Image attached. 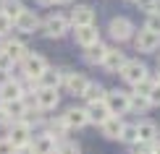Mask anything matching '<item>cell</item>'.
Returning <instances> with one entry per match:
<instances>
[{"instance_id": "obj_30", "label": "cell", "mask_w": 160, "mask_h": 154, "mask_svg": "<svg viewBox=\"0 0 160 154\" xmlns=\"http://www.w3.org/2000/svg\"><path fill=\"white\" fill-rule=\"evenodd\" d=\"M144 29H150V31H155V34H160V11L147 13V24H144Z\"/></svg>"}, {"instance_id": "obj_15", "label": "cell", "mask_w": 160, "mask_h": 154, "mask_svg": "<svg viewBox=\"0 0 160 154\" xmlns=\"http://www.w3.org/2000/svg\"><path fill=\"white\" fill-rule=\"evenodd\" d=\"M63 120H66V125H68L71 131H79V128H87L89 125V118H87V110L84 107H68V110L63 112Z\"/></svg>"}, {"instance_id": "obj_25", "label": "cell", "mask_w": 160, "mask_h": 154, "mask_svg": "<svg viewBox=\"0 0 160 154\" xmlns=\"http://www.w3.org/2000/svg\"><path fill=\"white\" fill-rule=\"evenodd\" d=\"M24 11H26V5L21 3V0H0V13H5L11 21H16Z\"/></svg>"}, {"instance_id": "obj_23", "label": "cell", "mask_w": 160, "mask_h": 154, "mask_svg": "<svg viewBox=\"0 0 160 154\" xmlns=\"http://www.w3.org/2000/svg\"><path fill=\"white\" fill-rule=\"evenodd\" d=\"M32 152L34 154H55V138L48 133H39L32 138Z\"/></svg>"}, {"instance_id": "obj_27", "label": "cell", "mask_w": 160, "mask_h": 154, "mask_svg": "<svg viewBox=\"0 0 160 154\" xmlns=\"http://www.w3.org/2000/svg\"><path fill=\"white\" fill-rule=\"evenodd\" d=\"M118 141H123L126 146L137 144V123H123V131L118 136Z\"/></svg>"}, {"instance_id": "obj_39", "label": "cell", "mask_w": 160, "mask_h": 154, "mask_svg": "<svg viewBox=\"0 0 160 154\" xmlns=\"http://www.w3.org/2000/svg\"><path fill=\"white\" fill-rule=\"evenodd\" d=\"M55 3H61V5H71L74 0H55Z\"/></svg>"}, {"instance_id": "obj_19", "label": "cell", "mask_w": 160, "mask_h": 154, "mask_svg": "<svg viewBox=\"0 0 160 154\" xmlns=\"http://www.w3.org/2000/svg\"><path fill=\"white\" fill-rule=\"evenodd\" d=\"M158 133H160V128L152 123V120H139V123H137V141L155 144L158 141Z\"/></svg>"}, {"instance_id": "obj_21", "label": "cell", "mask_w": 160, "mask_h": 154, "mask_svg": "<svg viewBox=\"0 0 160 154\" xmlns=\"http://www.w3.org/2000/svg\"><path fill=\"white\" fill-rule=\"evenodd\" d=\"M121 131H123V118H118V115H110L102 125H100V133H102L105 138H110V141H118Z\"/></svg>"}, {"instance_id": "obj_4", "label": "cell", "mask_w": 160, "mask_h": 154, "mask_svg": "<svg viewBox=\"0 0 160 154\" xmlns=\"http://www.w3.org/2000/svg\"><path fill=\"white\" fill-rule=\"evenodd\" d=\"M5 138L13 144V149H21V146L32 144V138H34V131L29 128V125L24 123V120H16V123L8 125V133H5Z\"/></svg>"}, {"instance_id": "obj_42", "label": "cell", "mask_w": 160, "mask_h": 154, "mask_svg": "<svg viewBox=\"0 0 160 154\" xmlns=\"http://www.w3.org/2000/svg\"><path fill=\"white\" fill-rule=\"evenodd\" d=\"M147 154H152V152H147Z\"/></svg>"}, {"instance_id": "obj_22", "label": "cell", "mask_w": 160, "mask_h": 154, "mask_svg": "<svg viewBox=\"0 0 160 154\" xmlns=\"http://www.w3.org/2000/svg\"><path fill=\"white\" fill-rule=\"evenodd\" d=\"M84 110H87V118H89L92 125H102L105 120L110 118V110L105 107V102H92V105H87Z\"/></svg>"}, {"instance_id": "obj_9", "label": "cell", "mask_w": 160, "mask_h": 154, "mask_svg": "<svg viewBox=\"0 0 160 154\" xmlns=\"http://www.w3.org/2000/svg\"><path fill=\"white\" fill-rule=\"evenodd\" d=\"M61 105V94H58V89H39L34 91V107L39 112H50L55 110V107Z\"/></svg>"}, {"instance_id": "obj_36", "label": "cell", "mask_w": 160, "mask_h": 154, "mask_svg": "<svg viewBox=\"0 0 160 154\" xmlns=\"http://www.w3.org/2000/svg\"><path fill=\"white\" fill-rule=\"evenodd\" d=\"M0 154H16V149H13V144L8 141L5 136H0Z\"/></svg>"}, {"instance_id": "obj_40", "label": "cell", "mask_w": 160, "mask_h": 154, "mask_svg": "<svg viewBox=\"0 0 160 154\" xmlns=\"http://www.w3.org/2000/svg\"><path fill=\"white\" fill-rule=\"evenodd\" d=\"M155 84H160V73H158V78H155Z\"/></svg>"}, {"instance_id": "obj_33", "label": "cell", "mask_w": 160, "mask_h": 154, "mask_svg": "<svg viewBox=\"0 0 160 154\" xmlns=\"http://www.w3.org/2000/svg\"><path fill=\"white\" fill-rule=\"evenodd\" d=\"M134 3H137L142 11H147V13H152V11H160V0H134Z\"/></svg>"}, {"instance_id": "obj_8", "label": "cell", "mask_w": 160, "mask_h": 154, "mask_svg": "<svg viewBox=\"0 0 160 154\" xmlns=\"http://www.w3.org/2000/svg\"><path fill=\"white\" fill-rule=\"evenodd\" d=\"M131 39H134L137 52H155V50H160V34H155V31H150V29L134 31Z\"/></svg>"}, {"instance_id": "obj_41", "label": "cell", "mask_w": 160, "mask_h": 154, "mask_svg": "<svg viewBox=\"0 0 160 154\" xmlns=\"http://www.w3.org/2000/svg\"><path fill=\"white\" fill-rule=\"evenodd\" d=\"M158 68H160V55H158Z\"/></svg>"}, {"instance_id": "obj_7", "label": "cell", "mask_w": 160, "mask_h": 154, "mask_svg": "<svg viewBox=\"0 0 160 154\" xmlns=\"http://www.w3.org/2000/svg\"><path fill=\"white\" fill-rule=\"evenodd\" d=\"M63 86H66V91H68L71 97H82L87 91V86H89V78H87L84 73H79V71H68V68H66Z\"/></svg>"}, {"instance_id": "obj_18", "label": "cell", "mask_w": 160, "mask_h": 154, "mask_svg": "<svg viewBox=\"0 0 160 154\" xmlns=\"http://www.w3.org/2000/svg\"><path fill=\"white\" fill-rule=\"evenodd\" d=\"M63 73H66V68H52L50 65V68L37 78V86H42V89H58V86L63 84Z\"/></svg>"}, {"instance_id": "obj_29", "label": "cell", "mask_w": 160, "mask_h": 154, "mask_svg": "<svg viewBox=\"0 0 160 154\" xmlns=\"http://www.w3.org/2000/svg\"><path fill=\"white\" fill-rule=\"evenodd\" d=\"M152 86H155V81H152V78L147 76V78H142V81H139V84H134V91H131V94H139V97H147Z\"/></svg>"}, {"instance_id": "obj_26", "label": "cell", "mask_w": 160, "mask_h": 154, "mask_svg": "<svg viewBox=\"0 0 160 154\" xmlns=\"http://www.w3.org/2000/svg\"><path fill=\"white\" fill-rule=\"evenodd\" d=\"M55 154H82V146L74 138H63V141L55 144Z\"/></svg>"}, {"instance_id": "obj_24", "label": "cell", "mask_w": 160, "mask_h": 154, "mask_svg": "<svg viewBox=\"0 0 160 154\" xmlns=\"http://www.w3.org/2000/svg\"><path fill=\"white\" fill-rule=\"evenodd\" d=\"M105 86L102 84H97V81H89V86H87V91L82 94V99L87 105H92V102H105Z\"/></svg>"}, {"instance_id": "obj_2", "label": "cell", "mask_w": 160, "mask_h": 154, "mask_svg": "<svg viewBox=\"0 0 160 154\" xmlns=\"http://www.w3.org/2000/svg\"><path fill=\"white\" fill-rule=\"evenodd\" d=\"M18 68H21V78L37 81V78L50 68V63H48V58L39 55V52H29V55H26L21 63H18Z\"/></svg>"}, {"instance_id": "obj_6", "label": "cell", "mask_w": 160, "mask_h": 154, "mask_svg": "<svg viewBox=\"0 0 160 154\" xmlns=\"http://www.w3.org/2000/svg\"><path fill=\"white\" fill-rule=\"evenodd\" d=\"M0 52H5V55H8L13 63L18 65V63H21V60L29 55L32 50L26 47V44H24L18 37H5V39H0Z\"/></svg>"}, {"instance_id": "obj_38", "label": "cell", "mask_w": 160, "mask_h": 154, "mask_svg": "<svg viewBox=\"0 0 160 154\" xmlns=\"http://www.w3.org/2000/svg\"><path fill=\"white\" fill-rule=\"evenodd\" d=\"M152 154H160V138H158L155 144H152Z\"/></svg>"}, {"instance_id": "obj_3", "label": "cell", "mask_w": 160, "mask_h": 154, "mask_svg": "<svg viewBox=\"0 0 160 154\" xmlns=\"http://www.w3.org/2000/svg\"><path fill=\"white\" fill-rule=\"evenodd\" d=\"M129 99H131V91H123V89H110L105 94V107L110 110V115H118L123 118L129 112Z\"/></svg>"}, {"instance_id": "obj_13", "label": "cell", "mask_w": 160, "mask_h": 154, "mask_svg": "<svg viewBox=\"0 0 160 154\" xmlns=\"http://www.w3.org/2000/svg\"><path fill=\"white\" fill-rule=\"evenodd\" d=\"M68 21H71L74 29H76V26H89V24H95V8H92V5H87V3L76 5V8L71 11Z\"/></svg>"}, {"instance_id": "obj_16", "label": "cell", "mask_w": 160, "mask_h": 154, "mask_svg": "<svg viewBox=\"0 0 160 154\" xmlns=\"http://www.w3.org/2000/svg\"><path fill=\"white\" fill-rule=\"evenodd\" d=\"M74 39H76L79 47H89V44L100 42V29H97L95 24H89V26H76Z\"/></svg>"}, {"instance_id": "obj_5", "label": "cell", "mask_w": 160, "mask_h": 154, "mask_svg": "<svg viewBox=\"0 0 160 154\" xmlns=\"http://www.w3.org/2000/svg\"><path fill=\"white\" fill-rule=\"evenodd\" d=\"M134 24L129 21L126 16H113L110 18V24H108V34L113 42H126V39H131L134 37Z\"/></svg>"}, {"instance_id": "obj_28", "label": "cell", "mask_w": 160, "mask_h": 154, "mask_svg": "<svg viewBox=\"0 0 160 154\" xmlns=\"http://www.w3.org/2000/svg\"><path fill=\"white\" fill-rule=\"evenodd\" d=\"M129 110H134V112H147V110H150V102H147V97L131 94V99H129Z\"/></svg>"}, {"instance_id": "obj_14", "label": "cell", "mask_w": 160, "mask_h": 154, "mask_svg": "<svg viewBox=\"0 0 160 154\" xmlns=\"http://www.w3.org/2000/svg\"><path fill=\"white\" fill-rule=\"evenodd\" d=\"M126 58L118 47H108V52H105V60H102V68L108 71V73H121V68L126 65Z\"/></svg>"}, {"instance_id": "obj_11", "label": "cell", "mask_w": 160, "mask_h": 154, "mask_svg": "<svg viewBox=\"0 0 160 154\" xmlns=\"http://www.w3.org/2000/svg\"><path fill=\"white\" fill-rule=\"evenodd\" d=\"M121 78L126 84H139L142 78H147V65L142 63V60H126V65L121 68Z\"/></svg>"}, {"instance_id": "obj_37", "label": "cell", "mask_w": 160, "mask_h": 154, "mask_svg": "<svg viewBox=\"0 0 160 154\" xmlns=\"http://www.w3.org/2000/svg\"><path fill=\"white\" fill-rule=\"evenodd\" d=\"M37 5H42V8H50V5H55V0H34Z\"/></svg>"}, {"instance_id": "obj_12", "label": "cell", "mask_w": 160, "mask_h": 154, "mask_svg": "<svg viewBox=\"0 0 160 154\" xmlns=\"http://www.w3.org/2000/svg\"><path fill=\"white\" fill-rule=\"evenodd\" d=\"M24 97V89H21V78H5L0 84V102H13V99H21Z\"/></svg>"}, {"instance_id": "obj_17", "label": "cell", "mask_w": 160, "mask_h": 154, "mask_svg": "<svg viewBox=\"0 0 160 154\" xmlns=\"http://www.w3.org/2000/svg\"><path fill=\"white\" fill-rule=\"evenodd\" d=\"M45 133H48V136H52L55 138V144L58 141H63V138H68V125H66V120H63V115H55V118H50V120H45Z\"/></svg>"}, {"instance_id": "obj_35", "label": "cell", "mask_w": 160, "mask_h": 154, "mask_svg": "<svg viewBox=\"0 0 160 154\" xmlns=\"http://www.w3.org/2000/svg\"><path fill=\"white\" fill-rule=\"evenodd\" d=\"M129 152H131V154H147V152H152V144H142V141H137V144H131V146H129Z\"/></svg>"}, {"instance_id": "obj_10", "label": "cell", "mask_w": 160, "mask_h": 154, "mask_svg": "<svg viewBox=\"0 0 160 154\" xmlns=\"http://www.w3.org/2000/svg\"><path fill=\"white\" fill-rule=\"evenodd\" d=\"M39 24H42L39 13L26 8L21 16H18L16 21H13V29H16V31H21V34H34V31H39Z\"/></svg>"}, {"instance_id": "obj_32", "label": "cell", "mask_w": 160, "mask_h": 154, "mask_svg": "<svg viewBox=\"0 0 160 154\" xmlns=\"http://www.w3.org/2000/svg\"><path fill=\"white\" fill-rule=\"evenodd\" d=\"M13 65H16V63H13L5 52H0V73H3V76H8V73L13 71Z\"/></svg>"}, {"instance_id": "obj_1", "label": "cell", "mask_w": 160, "mask_h": 154, "mask_svg": "<svg viewBox=\"0 0 160 154\" xmlns=\"http://www.w3.org/2000/svg\"><path fill=\"white\" fill-rule=\"evenodd\" d=\"M68 29H71V21H68V16H63V13H50L48 18H42V24H39V34L42 37H48V39H61L68 34Z\"/></svg>"}, {"instance_id": "obj_20", "label": "cell", "mask_w": 160, "mask_h": 154, "mask_svg": "<svg viewBox=\"0 0 160 154\" xmlns=\"http://www.w3.org/2000/svg\"><path fill=\"white\" fill-rule=\"evenodd\" d=\"M105 52H108V47H105L102 42H95V44H89V47H84L82 58H84V63H87V65H102Z\"/></svg>"}, {"instance_id": "obj_34", "label": "cell", "mask_w": 160, "mask_h": 154, "mask_svg": "<svg viewBox=\"0 0 160 154\" xmlns=\"http://www.w3.org/2000/svg\"><path fill=\"white\" fill-rule=\"evenodd\" d=\"M147 102H150V107H160V84H155V86L150 89Z\"/></svg>"}, {"instance_id": "obj_31", "label": "cell", "mask_w": 160, "mask_h": 154, "mask_svg": "<svg viewBox=\"0 0 160 154\" xmlns=\"http://www.w3.org/2000/svg\"><path fill=\"white\" fill-rule=\"evenodd\" d=\"M11 31H13V21L5 16V13H0V39L11 37Z\"/></svg>"}]
</instances>
